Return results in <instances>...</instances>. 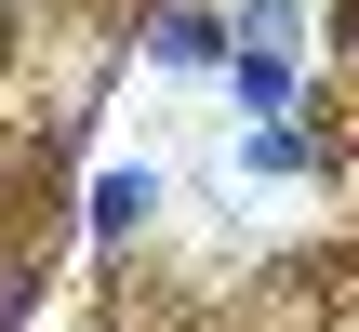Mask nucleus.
Wrapping results in <instances>:
<instances>
[{
	"instance_id": "nucleus-2",
	"label": "nucleus",
	"mask_w": 359,
	"mask_h": 332,
	"mask_svg": "<svg viewBox=\"0 0 359 332\" xmlns=\"http://www.w3.org/2000/svg\"><path fill=\"white\" fill-rule=\"evenodd\" d=\"M147 213H160V173H107V186H93V226H107V240H133Z\"/></svg>"
},
{
	"instance_id": "nucleus-1",
	"label": "nucleus",
	"mask_w": 359,
	"mask_h": 332,
	"mask_svg": "<svg viewBox=\"0 0 359 332\" xmlns=\"http://www.w3.org/2000/svg\"><path fill=\"white\" fill-rule=\"evenodd\" d=\"M280 40H293V13H280V0H253V40H240V106H280V93H293Z\"/></svg>"
}]
</instances>
